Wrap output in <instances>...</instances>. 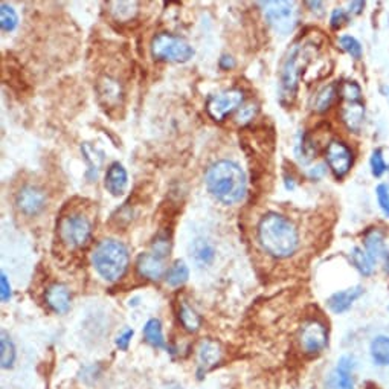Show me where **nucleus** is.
<instances>
[{"mask_svg":"<svg viewBox=\"0 0 389 389\" xmlns=\"http://www.w3.org/2000/svg\"><path fill=\"white\" fill-rule=\"evenodd\" d=\"M337 94H339V86L336 83L324 86L321 91H319L315 95L313 103H312V108L316 113L327 112L328 108H330L334 104Z\"/></svg>","mask_w":389,"mask_h":389,"instance_id":"aec40b11","label":"nucleus"},{"mask_svg":"<svg viewBox=\"0 0 389 389\" xmlns=\"http://www.w3.org/2000/svg\"><path fill=\"white\" fill-rule=\"evenodd\" d=\"M365 252L371 258V261L376 264L378 259L385 256V242L383 234L378 229H371L365 235Z\"/></svg>","mask_w":389,"mask_h":389,"instance_id":"412c9836","label":"nucleus"},{"mask_svg":"<svg viewBox=\"0 0 389 389\" xmlns=\"http://www.w3.org/2000/svg\"><path fill=\"white\" fill-rule=\"evenodd\" d=\"M258 242L264 252L275 258L292 256L299 246L296 226L281 214L269 213L258 225Z\"/></svg>","mask_w":389,"mask_h":389,"instance_id":"f257e3e1","label":"nucleus"},{"mask_svg":"<svg viewBox=\"0 0 389 389\" xmlns=\"http://www.w3.org/2000/svg\"><path fill=\"white\" fill-rule=\"evenodd\" d=\"M104 185H106L107 191L112 196H115V197L123 196L125 193L127 185H128V176H127L125 168L119 162L112 164L111 167H108L107 173H106Z\"/></svg>","mask_w":389,"mask_h":389,"instance_id":"f3484780","label":"nucleus"},{"mask_svg":"<svg viewBox=\"0 0 389 389\" xmlns=\"http://www.w3.org/2000/svg\"><path fill=\"white\" fill-rule=\"evenodd\" d=\"M388 171H389V167H388Z\"/></svg>","mask_w":389,"mask_h":389,"instance_id":"79ce46f5","label":"nucleus"},{"mask_svg":"<svg viewBox=\"0 0 389 389\" xmlns=\"http://www.w3.org/2000/svg\"><path fill=\"white\" fill-rule=\"evenodd\" d=\"M144 337L150 345L159 348V350H165L167 348V342L162 332V324L156 317L150 319V321L144 325Z\"/></svg>","mask_w":389,"mask_h":389,"instance_id":"b1692460","label":"nucleus"},{"mask_svg":"<svg viewBox=\"0 0 389 389\" xmlns=\"http://www.w3.org/2000/svg\"><path fill=\"white\" fill-rule=\"evenodd\" d=\"M16 356L17 353L14 342L5 332H2V334H0V363H2L4 370H8V368L14 365Z\"/></svg>","mask_w":389,"mask_h":389,"instance_id":"a878e982","label":"nucleus"},{"mask_svg":"<svg viewBox=\"0 0 389 389\" xmlns=\"http://www.w3.org/2000/svg\"><path fill=\"white\" fill-rule=\"evenodd\" d=\"M152 54L161 62L186 63L194 57V49L184 38L162 33L153 38Z\"/></svg>","mask_w":389,"mask_h":389,"instance_id":"423d86ee","label":"nucleus"},{"mask_svg":"<svg viewBox=\"0 0 389 389\" xmlns=\"http://www.w3.org/2000/svg\"><path fill=\"white\" fill-rule=\"evenodd\" d=\"M208 191L218 202L234 205L246 194V176L240 165L231 161H218L208 168L205 174Z\"/></svg>","mask_w":389,"mask_h":389,"instance_id":"f03ea898","label":"nucleus"},{"mask_svg":"<svg viewBox=\"0 0 389 389\" xmlns=\"http://www.w3.org/2000/svg\"><path fill=\"white\" fill-rule=\"evenodd\" d=\"M385 272L389 275V252L385 254Z\"/></svg>","mask_w":389,"mask_h":389,"instance_id":"a19ab883","label":"nucleus"},{"mask_svg":"<svg viewBox=\"0 0 389 389\" xmlns=\"http://www.w3.org/2000/svg\"><path fill=\"white\" fill-rule=\"evenodd\" d=\"M179 321H181L182 327L188 333H197L202 327V319L197 315L196 310H193L186 303L181 304L179 308Z\"/></svg>","mask_w":389,"mask_h":389,"instance_id":"393cba45","label":"nucleus"},{"mask_svg":"<svg viewBox=\"0 0 389 389\" xmlns=\"http://www.w3.org/2000/svg\"><path fill=\"white\" fill-rule=\"evenodd\" d=\"M339 45L344 49L346 54H350L354 60H361L362 58V46L357 40L351 35H342L339 38Z\"/></svg>","mask_w":389,"mask_h":389,"instance_id":"2f4dec72","label":"nucleus"},{"mask_svg":"<svg viewBox=\"0 0 389 389\" xmlns=\"http://www.w3.org/2000/svg\"><path fill=\"white\" fill-rule=\"evenodd\" d=\"M45 301L54 313L63 315L69 310V308H71L72 296H71V292H69V288L64 284L55 283V284L47 287V291L45 293Z\"/></svg>","mask_w":389,"mask_h":389,"instance_id":"4468645a","label":"nucleus"},{"mask_svg":"<svg viewBox=\"0 0 389 389\" xmlns=\"http://www.w3.org/2000/svg\"><path fill=\"white\" fill-rule=\"evenodd\" d=\"M222 359V348L215 341L205 339L201 342L197 350V374L198 377L205 376L209 370L220 362Z\"/></svg>","mask_w":389,"mask_h":389,"instance_id":"ddd939ff","label":"nucleus"},{"mask_svg":"<svg viewBox=\"0 0 389 389\" xmlns=\"http://www.w3.org/2000/svg\"><path fill=\"white\" fill-rule=\"evenodd\" d=\"M189 251H191V258L201 267L209 266L214 261V256H215L214 247L211 246V243L203 240V238H197V240H194L191 243V247H189Z\"/></svg>","mask_w":389,"mask_h":389,"instance_id":"4be33fe9","label":"nucleus"},{"mask_svg":"<svg viewBox=\"0 0 389 389\" xmlns=\"http://www.w3.org/2000/svg\"><path fill=\"white\" fill-rule=\"evenodd\" d=\"M16 205L25 215H37L46 206V194L37 186H25L18 191Z\"/></svg>","mask_w":389,"mask_h":389,"instance_id":"f8f14e48","label":"nucleus"},{"mask_svg":"<svg viewBox=\"0 0 389 389\" xmlns=\"http://www.w3.org/2000/svg\"><path fill=\"white\" fill-rule=\"evenodd\" d=\"M137 274L150 281H157L165 274L164 258H159L154 254H141L136 263Z\"/></svg>","mask_w":389,"mask_h":389,"instance_id":"dca6fc26","label":"nucleus"},{"mask_svg":"<svg viewBox=\"0 0 389 389\" xmlns=\"http://www.w3.org/2000/svg\"><path fill=\"white\" fill-rule=\"evenodd\" d=\"M351 263L363 276H370L374 271V263L371 261V258L361 247H354L351 251Z\"/></svg>","mask_w":389,"mask_h":389,"instance_id":"cd10ccee","label":"nucleus"},{"mask_svg":"<svg viewBox=\"0 0 389 389\" xmlns=\"http://www.w3.org/2000/svg\"><path fill=\"white\" fill-rule=\"evenodd\" d=\"M58 238L69 249L84 247L92 237V222L81 213H69L60 218Z\"/></svg>","mask_w":389,"mask_h":389,"instance_id":"39448f33","label":"nucleus"},{"mask_svg":"<svg viewBox=\"0 0 389 389\" xmlns=\"http://www.w3.org/2000/svg\"><path fill=\"white\" fill-rule=\"evenodd\" d=\"M312 45L296 43L288 51L283 67L281 75H279V83H281V98H293L298 91V83L301 74L307 69V64L310 63L313 57Z\"/></svg>","mask_w":389,"mask_h":389,"instance_id":"20e7f679","label":"nucleus"},{"mask_svg":"<svg viewBox=\"0 0 389 389\" xmlns=\"http://www.w3.org/2000/svg\"><path fill=\"white\" fill-rule=\"evenodd\" d=\"M256 113H258V106L256 104H247V106L242 107L240 112H238L237 123L244 125L249 121H252V119L256 116Z\"/></svg>","mask_w":389,"mask_h":389,"instance_id":"f704fd0d","label":"nucleus"},{"mask_svg":"<svg viewBox=\"0 0 389 389\" xmlns=\"http://www.w3.org/2000/svg\"><path fill=\"white\" fill-rule=\"evenodd\" d=\"M299 345L307 356L321 354L328 345L327 327L316 319L305 322L299 332Z\"/></svg>","mask_w":389,"mask_h":389,"instance_id":"6e6552de","label":"nucleus"},{"mask_svg":"<svg viewBox=\"0 0 389 389\" xmlns=\"http://www.w3.org/2000/svg\"><path fill=\"white\" fill-rule=\"evenodd\" d=\"M365 6V2H351L350 4V14H361Z\"/></svg>","mask_w":389,"mask_h":389,"instance_id":"ea45409f","label":"nucleus"},{"mask_svg":"<svg viewBox=\"0 0 389 389\" xmlns=\"http://www.w3.org/2000/svg\"><path fill=\"white\" fill-rule=\"evenodd\" d=\"M83 150V154L86 157V161L89 164V171H87V176L92 179H96L98 176V171H99V167H101V162H103V156H96L98 154V150L96 148H92L89 144H84L81 147Z\"/></svg>","mask_w":389,"mask_h":389,"instance_id":"c85d7f7f","label":"nucleus"},{"mask_svg":"<svg viewBox=\"0 0 389 389\" xmlns=\"http://www.w3.org/2000/svg\"><path fill=\"white\" fill-rule=\"evenodd\" d=\"M370 356L377 366H389V336H376L370 345Z\"/></svg>","mask_w":389,"mask_h":389,"instance_id":"5701e85b","label":"nucleus"},{"mask_svg":"<svg viewBox=\"0 0 389 389\" xmlns=\"http://www.w3.org/2000/svg\"><path fill=\"white\" fill-rule=\"evenodd\" d=\"M17 23H18V17H17L16 9L8 4L0 5V28L6 33H11L17 28Z\"/></svg>","mask_w":389,"mask_h":389,"instance_id":"c756f323","label":"nucleus"},{"mask_svg":"<svg viewBox=\"0 0 389 389\" xmlns=\"http://www.w3.org/2000/svg\"><path fill=\"white\" fill-rule=\"evenodd\" d=\"M325 161L336 179L345 177L353 167V152L345 142L333 139L325 150Z\"/></svg>","mask_w":389,"mask_h":389,"instance_id":"9d476101","label":"nucleus"},{"mask_svg":"<svg viewBox=\"0 0 389 389\" xmlns=\"http://www.w3.org/2000/svg\"><path fill=\"white\" fill-rule=\"evenodd\" d=\"M263 13L276 33L281 35L291 34L298 23V9L295 2L287 0H278V2H263Z\"/></svg>","mask_w":389,"mask_h":389,"instance_id":"0eeeda50","label":"nucleus"},{"mask_svg":"<svg viewBox=\"0 0 389 389\" xmlns=\"http://www.w3.org/2000/svg\"><path fill=\"white\" fill-rule=\"evenodd\" d=\"M363 295V287L356 286L342 292H336L327 299V305L334 315H342L351 308V305Z\"/></svg>","mask_w":389,"mask_h":389,"instance_id":"2eb2a0df","label":"nucleus"},{"mask_svg":"<svg viewBox=\"0 0 389 389\" xmlns=\"http://www.w3.org/2000/svg\"><path fill=\"white\" fill-rule=\"evenodd\" d=\"M345 22H346V14H345L344 9H341V8L333 9L332 17H330V26L333 29H339V28L344 26Z\"/></svg>","mask_w":389,"mask_h":389,"instance_id":"e433bc0d","label":"nucleus"},{"mask_svg":"<svg viewBox=\"0 0 389 389\" xmlns=\"http://www.w3.org/2000/svg\"><path fill=\"white\" fill-rule=\"evenodd\" d=\"M244 99L240 89H231V91H223L209 96L206 103V111L215 121H223L226 116L231 115L234 111L242 106Z\"/></svg>","mask_w":389,"mask_h":389,"instance_id":"1a4fd4ad","label":"nucleus"},{"mask_svg":"<svg viewBox=\"0 0 389 389\" xmlns=\"http://www.w3.org/2000/svg\"><path fill=\"white\" fill-rule=\"evenodd\" d=\"M376 194H377V201H378V206H380L382 213L385 214V217H389V188L388 185L382 184L376 188Z\"/></svg>","mask_w":389,"mask_h":389,"instance_id":"72a5a7b5","label":"nucleus"},{"mask_svg":"<svg viewBox=\"0 0 389 389\" xmlns=\"http://www.w3.org/2000/svg\"><path fill=\"white\" fill-rule=\"evenodd\" d=\"M92 261L99 276L108 283H115L127 272L128 251L121 242L103 240L95 247Z\"/></svg>","mask_w":389,"mask_h":389,"instance_id":"7ed1b4c3","label":"nucleus"},{"mask_svg":"<svg viewBox=\"0 0 389 389\" xmlns=\"http://www.w3.org/2000/svg\"><path fill=\"white\" fill-rule=\"evenodd\" d=\"M339 94L346 103H361L362 89L356 81H345L339 86Z\"/></svg>","mask_w":389,"mask_h":389,"instance_id":"7c9ffc66","label":"nucleus"},{"mask_svg":"<svg viewBox=\"0 0 389 389\" xmlns=\"http://www.w3.org/2000/svg\"><path fill=\"white\" fill-rule=\"evenodd\" d=\"M133 334H135L133 328H127V330H124L121 334L116 337V346L119 348V350L121 351L128 350V345H130V342H132Z\"/></svg>","mask_w":389,"mask_h":389,"instance_id":"c9c22d12","label":"nucleus"},{"mask_svg":"<svg viewBox=\"0 0 389 389\" xmlns=\"http://www.w3.org/2000/svg\"><path fill=\"white\" fill-rule=\"evenodd\" d=\"M189 278V269L184 261H176L171 267L168 269L165 275L167 284L171 287H181L184 286Z\"/></svg>","mask_w":389,"mask_h":389,"instance_id":"bb28decb","label":"nucleus"},{"mask_svg":"<svg viewBox=\"0 0 389 389\" xmlns=\"http://www.w3.org/2000/svg\"><path fill=\"white\" fill-rule=\"evenodd\" d=\"M220 66L227 71V69H232V67L235 66V62L232 60V57L225 55V57L220 60Z\"/></svg>","mask_w":389,"mask_h":389,"instance_id":"58836bf2","label":"nucleus"},{"mask_svg":"<svg viewBox=\"0 0 389 389\" xmlns=\"http://www.w3.org/2000/svg\"><path fill=\"white\" fill-rule=\"evenodd\" d=\"M98 96L107 107L118 106L123 98L121 86H119L116 79L104 77L98 81Z\"/></svg>","mask_w":389,"mask_h":389,"instance_id":"6ab92c4d","label":"nucleus"},{"mask_svg":"<svg viewBox=\"0 0 389 389\" xmlns=\"http://www.w3.org/2000/svg\"><path fill=\"white\" fill-rule=\"evenodd\" d=\"M371 171L376 177H382L385 174V171L388 169V165L385 162V159H383V153H382V150L380 148H377L373 152V156H371Z\"/></svg>","mask_w":389,"mask_h":389,"instance_id":"473e14b6","label":"nucleus"},{"mask_svg":"<svg viewBox=\"0 0 389 389\" xmlns=\"http://www.w3.org/2000/svg\"><path fill=\"white\" fill-rule=\"evenodd\" d=\"M0 287H2V291H0V298H2V301L6 303L11 299L13 292H11V284L8 281V276L5 274L0 275Z\"/></svg>","mask_w":389,"mask_h":389,"instance_id":"4c0bfd02","label":"nucleus"},{"mask_svg":"<svg viewBox=\"0 0 389 389\" xmlns=\"http://www.w3.org/2000/svg\"><path fill=\"white\" fill-rule=\"evenodd\" d=\"M356 361L353 356H342L339 359L334 370L328 374L325 389H354Z\"/></svg>","mask_w":389,"mask_h":389,"instance_id":"9b49d317","label":"nucleus"},{"mask_svg":"<svg viewBox=\"0 0 389 389\" xmlns=\"http://www.w3.org/2000/svg\"><path fill=\"white\" fill-rule=\"evenodd\" d=\"M341 118L350 132L359 133L365 121V106L362 103H346L341 111Z\"/></svg>","mask_w":389,"mask_h":389,"instance_id":"a211bd4d","label":"nucleus"}]
</instances>
